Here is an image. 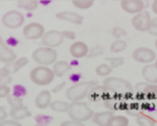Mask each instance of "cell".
<instances>
[{"label": "cell", "instance_id": "b9f144b4", "mask_svg": "<svg viewBox=\"0 0 157 126\" xmlns=\"http://www.w3.org/2000/svg\"><path fill=\"white\" fill-rule=\"evenodd\" d=\"M62 33V35L64 37V38H67V40H75L76 38V33L75 32H73V31H63L61 32Z\"/></svg>", "mask_w": 157, "mask_h": 126}, {"label": "cell", "instance_id": "e0dca14e", "mask_svg": "<svg viewBox=\"0 0 157 126\" xmlns=\"http://www.w3.org/2000/svg\"><path fill=\"white\" fill-rule=\"evenodd\" d=\"M51 103V92L48 90H42L37 94L34 100V104L38 109L47 108Z\"/></svg>", "mask_w": 157, "mask_h": 126}, {"label": "cell", "instance_id": "4316f807", "mask_svg": "<svg viewBox=\"0 0 157 126\" xmlns=\"http://www.w3.org/2000/svg\"><path fill=\"white\" fill-rule=\"evenodd\" d=\"M142 110L144 109H142L141 105L139 103H131V104H128L126 112L128 114H130L131 116H135L136 117L137 114L142 112Z\"/></svg>", "mask_w": 157, "mask_h": 126}, {"label": "cell", "instance_id": "ac0fdd59", "mask_svg": "<svg viewBox=\"0 0 157 126\" xmlns=\"http://www.w3.org/2000/svg\"><path fill=\"white\" fill-rule=\"evenodd\" d=\"M141 75L145 82L150 84H157V67L155 64H147L141 70Z\"/></svg>", "mask_w": 157, "mask_h": 126}, {"label": "cell", "instance_id": "603a6c76", "mask_svg": "<svg viewBox=\"0 0 157 126\" xmlns=\"http://www.w3.org/2000/svg\"><path fill=\"white\" fill-rule=\"evenodd\" d=\"M136 122L139 126H156V120L144 111L136 116Z\"/></svg>", "mask_w": 157, "mask_h": 126}, {"label": "cell", "instance_id": "ba28073f", "mask_svg": "<svg viewBox=\"0 0 157 126\" xmlns=\"http://www.w3.org/2000/svg\"><path fill=\"white\" fill-rule=\"evenodd\" d=\"M44 33H45L44 26L37 22L29 23L23 29L24 37L29 41H34V40H38V38H41L44 35Z\"/></svg>", "mask_w": 157, "mask_h": 126}, {"label": "cell", "instance_id": "d6986e66", "mask_svg": "<svg viewBox=\"0 0 157 126\" xmlns=\"http://www.w3.org/2000/svg\"><path fill=\"white\" fill-rule=\"evenodd\" d=\"M9 115L12 119L20 121L32 116V112L27 106L23 105L20 106V108H11L9 110Z\"/></svg>", "mask_w": 157, "mask_h": 126}, {"label": "cell", "instance_id": "52a82bcc", "mask_svg": "<svg viewBox=\"0 0 157 126\" xmlns=\"http://www.w3.org/2000/svg\"><path fill=\"white\" fill-rule=\"evenodd\" d=\"M132 57L136 62L142 64H149L156 59V53L153 49L148 47L140 46L137 47L132 52Z\"/></svg>", "mask_w": 157, "mask_h": 126}, {"label": "cell", "instance_id": "9a60e30c", "mask_svg": "<svg viewBox=\"0 0 157 126\" xmlns=\"http://www.w3.org/2000/svg\"><path fill=\"white\" fill-rule=\"evenodd\" d=\"M69 52H70V54L74 58H76V59H80V58L87 56L88 52H90V48H88V46L86 42L78 41L73 42L70 45Z\"/></svg>", "mask_w": 157, "mask_h": 126}, {"label": "cell", "instance_id": "8d00e7d4", "mask_svg": "<svg viewBox=\"0 0 157 126\" xmlns=\"http://www.w3.org/2000/svg\"><path fill=\"white\" fill-rule=\"evenodd\" d=\"M11 93V89L8 86H1L0 85V98L6 99L7 96Z\"/></svg>", "mask_w": 157, "mask_h": 126}, {"label": "cell", "instance_id": "2e32d148", "mask_svg": "<svg viewBox=\"0 0 157 126\" xmlns=\"http://www.w3.org/2000/svg\"><path fill=\"white\" fill-rule=\"evenodd\" d=\"M55 17L58 20L61 21H66L69 23L75 24V25H82L83 18L82 15H80L77 12H73V11H61L58 12Z\"/></svg>", "mask_w": 157, "mask_h": 126}, {"label": "cell", "instance_id": "8fae6325", "mask_svg": "<svg viewBox=\"0 0 157 126\" xmlns=\"http://www.w3.org/2000/svg\"><path fill=\"white\" fill-rule=\"evenodd\" d=\"M150 20V14L147 11H141L137 14H135V16L132 18V25L136 31L146 32Z\"/></svg>", "mask_w": 157, "mask_h": 126}, {"label": "cell", "instance_id": "74e56055", "mask_svg": "<svg viewBox=\"0 0 157 126\" xmlns=\"http://www.w3.org/2000/svg\"><path fill=\"white\" fill-rule=\"evenodd\" d=\"M103 52V48L101 45H96L94 47H92V49L90 50V54H87L88 57H94V56H97L101 54V53Z\"/></svg>", "mask_w": 157, "mask_h": 126}, {"label": "cell", "instance_id": "4dcf8cb0", "mask_svg": "<svg viewBox=\"0 0 157 126\" xmlns=\"http://www.w3.org/2000/svg\"><path fill=\"white\" fill-rule=\"evenodd\" d=\"M106 60L109 62L108 65H109L112 69H115L117 67L122 66L125 62L124 58H122V57H108L106 58Z\"/></svg>", "mask_w": 157, "mask_h": 126}, {"label": "cell", "instance_id": "f546056e", "mask_svg": "<svg viewBox=\"0 0 157 126\" xmlns=\"http://www.w3.org/2000/svg\"><path fill=\"white\" fill-rule=\"evenodd\" d=\"M6 100L10 108H20V106L24 105V100L23 98H20V96H16L10 94L6 98Z\"/></svg>", "mask_w": 157, "mask_h": 126}, {"label": "cell", "instance_id": "e575fe53", "mask_svg": "<svg viewBox=\"0 0 157 126\" xmlns=\"http://www.w3.org/2000/svg\"><path fill=\"white\" fill-rule=\"evenodd\" d=\"M112 36L114 37L116 40H119V38L126 37L127 36V32L125 29L120 28V27H115L112 30Z\"/></svg>", "mask_w": 157, "mask_h": 126}, {"label": "cell", "instance_id": "7bdbcfd3", "mask_svg": "<svg viewBox=\"0 0 157 126\" xmlns=\"http://www.w3.org/2000/svg\"><path fill=\"white\" fill-rule=\"evenodd\" d=\"M8 118V111L6 109V106L0 105V120H6Z\"/></svg>", "mask_w": 157, "mask_h": 126}, {"label": "cell", "instance_id": "1f68e13d", "mask_svg": "<svg viewBox=\"0 0 157 126\" xmlns=\"http://www.w3.org/2000/svg\"><path fill=\"white\" fill-rule=\"evenodd\" d=\"M38 5L39 2L37 0H29V1L24 2L23 4H20V6L27 11H34L38 7Z\"/></svg>", "mask_w": 157, "mask_h": 126}, {"label": "cell", "instance_id": "7402d4cb", "mask_svg": "<svg viewBox=\"0 0 157 126\" xmlns=\"http://www.w3.org/2000/svg\"><path fill=\"white\" fill-rule=\"evenodd\" d=\"M142 99L147 100H157V84L147 83L141 94H136Z\"/></svg>", "mask_w": 157, "mask_h": 126}, {"label": "cell", "instance_id": "8992f818", "mask_svg": "<svg viewBox=\"0 0 157 126\" xmlns=\"http://www.w3.org/2000/svg\"><path fill=\"white\" fill-rule=\"evenodd\" d=\"M2 24L8 29H18L25 23V16L22 12L17 10H10L2 16Z\"/></svg>", "mask_w": 157, "mask_h": 126}, {"label": "cell", "instance_id": "7c38bea8", "mask_svg": "<svg viewBox=\"0 0 157 126\" xmlns=\"http://www.w3.org/2000/svg\"><path fill=\"white\" fill-rule=\"evenodd\" d=\"M113 94L110 93L104 86H100V85H95L93 86L92 88L90 90L87 94V98L90 101H93V103H96V101L99 100H105L106 99H108L109 96H111Z\"/></svg>", "mask_w": 157, "mask_h": 126}, {"label": "cell", "instance_id": "7a4b0ae2", "mask_svg": "<svg viewBox=\"0 0 157 126\" xmlns=\"http://www.w3.org/2000/svg\"><path fill=\"white\" fill-rule=\"evenodd\" d=\"M68 114L70 118L73 120L80 121V122H85L92 118L93 110L88 106L86 103H83L82 100L78 101H71L69 104Z\"/></svg>", "mask_w": 157, "mask_h": 126}, {"label": "cell", "instance_id": "44dd1931", "mask_svg": "<svg viewBox=\"0 0 157 126\" xmlns=\"http://www.w3.org/2000/svg\"><path fill=\"white\" fill-rule=\"evenodd\" d=\"M113 115H114V111L105 110V111H100V112L94 113L91 119L93 121V123L96 124L97 126H107L110 118Z\"/></svg>", "mask_w": 157, "mask_h": 126}, {"label": "cell", "instance_id": "5bb4252c", "mask_svg": "<svg viewBox=\"0 0 157 126\" xmlns=\"http://www.w3.org/2000/svg\"><path fill=\"white\" fill-rule=\"evenodd\" d=\"M123 11L129 14H137L144 9V2L141 0H123L120 3Z\"/></svg>", "mask_w": 157, "mask_h": 126}, {"label": "cell", "instance_id": "db71d44e", "mask_svg": "<svg viewBox=\"0 0 157 126\" xmlns=\"http://www.w3.org/2000/svg\"><path fill=\"white\" fill-rule=\"evenodd\" d=\"M20 1H25V0H20Z\"/></svg>", "mask_w": 157, "mask_h": 126}, {"label": "cell", "instance_id": "ee69618b", "mask_svg": "<svg viewBox=\"0 0 157 126\" xmlns=\"http://www.w3.org/2000/svg\"><path fill=\"white\" fill-rule=\"evenodd\" d=\"M146 84H147V82H139V83H137V84L136 85V94H141Z\"/></svg>", "mask_w": 157, "mask_h": 126}, {"label": "cell", "instance_id": "cb8c5ba5", "mask_svg": "<svg viewBox=\"0 0 157 126\" xmlns=\"http://www.w3.org/2000/svg\"><path fill=\"white\" fill-rule=\"evenodd\" d=\"M69 103L65 100H53L50 103V105L49 108H51V110L55 111V112H59V113H64V112H68V109H69Z\"/></svg>", "mask_w": 157, "mask_h": 126}, {"label": "cell", "instance_id": "d6a6232c", "mask_svg": "<svg viewBox=\"0 0 157 126\" xmlns=\"http://www.w3.org/2000/svg\"><path fill=\"white\" fill-rule=\"evenodd\" d=\"M13 95L16 96H20V98H23L27 95V90L23 85H15L13 88Z\"/></svg>", "mask_w": 157, "mask_h": 126}, {"label": "cell", "instance_id": "f1b7e54d", "mask_svg": "<svg viewBox=\"0 0 157 126\" xmlns=\"http://www.w3.org/2000/svg\"><path fill=\"white\" fill-rule=\"evenodd\" d=\"M72 3H73V5L78 9L86 10V9H90V7H92L94 1H93V0H73Z\"/></svg>", "mask_w": 157, "mask_h": 126}, {"label": "cell", "instance_id": "d4e9b609", "mask_svg": "<svg viewBox=\"0 0 157 126\" xmlns=\"http://www.w3.org/2000/svg\"><path fill=\"white\" fill-rule=\"evenodd\" d=\"M129 118L124 115H113L107 126H129Z\"/></svg>", "mask_w": 157, "mask_h": 126}, {"label": "cell", "instance_id": "681fc988", "mask_svg": "<svg viewBox=\"0 0 157 126\" xmlns=\"http://www.w3.org/2000/svg\"><path fill=\"white\" fill-rule=\"evenodd\" d=\"M154 45H155V47L157 48V40H155V42H154Z\"/></svg>", "mask_w": 157, "mask_h": 126}, {"label": "cell", "instance_id": "30bf717a", "mask_svg": "<svg viewBox=\"0 0 157 126\" xmlns=\"http://www.w3.org/2000/svg\"><path fill=\"white\" fill-rule=\"evenodd\" d=\"M29 62V58L26 56L17 58V59L13 62L4 64L2 68H0V75L1 74H16L23 68V67L28 65Z\"/></svg>", "mask_w": 157, "mask_h": 126}, {"label": "cell", "instance_id": "f5cc1de1", "mask_svg": "<svg viewBox=\"0 0 157 126\" xmlns=\"http://www.w3.org/2000/svg\"><path fill=\"white\" fill-rule=\"evenodd\" d=\"M34 126H42V125H39V124H36V125H34Z\"/></svg>", "mask_w": 157, "mask_h": 126}, {"label": "cell", "instance_id": "83f0119b", "mask_svg": "<svg viewBox=\"0 0 157 126\" xmlns=\"http://www.w3.org/2000/svg\"><path fill=\"white\" fill-rule=\"evenodd\" d=\"M111 72H112V68L108 64H106V63L99 64L95 68V74L99 77H108Z\"/></svg>", "mask_w": 157, "mask_h": 126}, {"label": "cell", "instance_id": "60d3db41", "mask_svg": "<svg viewBox=\"0 0 157 126\" xmlns=\"http://www.w3.org/2000/svg\"><path fill=\"white\" fill-rule=\"evenodd\" d=\"M60 126H86L82 122H80V121H77V120H67V121H64L60 124Z\"/></svg>", "mask_w": 157, "mask_h": 126}, {"label": "cell", "instance_id": "9c48e42d", "mask_svg": "<svg viewBox=\"0 0 157 126\" xmlns=\"http://www.w3.org/2000/svg\"><path fill=\"white\" fill-rule=\"evenodd\" d=\"M41 41L44 46L54 48L62 45L64 41V37L60 31L50 30L44 33L43 37H41Z\"/></svg>", "mask_w": 157, "mask_h": 126}, {"label": "cell", "instance_id": "6da1fadb", "mask_svg": "<svg viewBox=\"0 0 157 126\" xmlns=\"http://www.w3.org/2000/svg\"><path fill=\"white\" fill-rule=\"evenodd\" d=\"M103 86L110 93L121 96H132L134 94V87L130 82L118 77H106L103 80Z\"/></svg>", "mask_w": 157, "mask_h": 126}, {"label": "cell", "instance_id": "484cf974", "mask_svg": "<svg viewBox=\"0 0 157 126\" xmlns=\"http://www.w3.org/2000/svg\"><path fill=\"white\" fill-rule=\"evenodd\" d=\"M127 48V41L125 40H116L110 45V51L112 53H120Z\"/></svg>", "mask_w": 157, "mask_h": 126}, {"label": "cell", "instance_id": "277c9868", "mask_svg": "<svg viewBox=\"0 0 157 126\" xmlns=\"http://www.w3.org/2000/svg\"><path fill=\"white\" fill-rule=\"evenodd\" d=\"M54 78H55V75L52 69L49 68L48 66L38 65L29 72V79L36 86H47L52 83Z\"/></svg>", "mask_w": 157, "mask_h": 126}, {"label": "cell", "instance_id": "836d02e7", "mask_svg": "<svg viewBox=\"0 0 157 126\" xmlns=\"http://www.w3.org/2000/svg\"><path fill=\"white\" fill-rule=\"evenodd\" d=\"M146 32H148L152 36L157 37V17H155V18L151 19V20H150Z\"/></svg>", "mask_w": 157, "mask_h": 126}, {"label": "cell", "instance_id": "f35d334b", "mask_svg": "<svg viewBox=\"0 0 157 126\" xmlns=\"http://www.w3.org/2000/svg\"><path fill=\"white\" fill-rule=\"evenodd\" d=\"M0 126H23V125L20 123L19 121H17V120H14V119H6V120L1 121V123H0Z\"/></svg>", "mask_w": 157, "mask_h": 126}, {"label": "cell", "instance_id": "3957f363", "mask_svg": "<svg viewBox=\"0 0 157 126\" xmlns=\"http://www.w3.org/2000/svg\"><path fill=\"white\" fill-rule=\"evenodd\" d=\"M97 85L96 81H82L69 87L66 91V96L70 101L82 100L87 96L90 90Z\"/></svg>", "mask_w": 157, "mask_h": 126}, {"label": "cell", "instance_id": "f6af8a7d", "mask_svg": "<svg viewBox=\"0 0 157 126\" xmlns=\"http://www.w3.org/2000/svg\"><path fill=\"white\" fill-rule=\"evenodd\" d=\"M65 86H66V83H65V82H63V83L57 85L56 87H54V88L51 90V92H52V93H55L56 94V93H58V92H60Z\"/></svg>", "mask_w": 157, "mask_h": 126}, {"label": "cell", "instance_id": "f907efd6", "mask_svg": "<svg viewBox=\"0 0 157 126\" xmlns=\"http://www.w3.org/2000/svg\"><path fill=\"white\" fill-rule=\"evenodd\" d=\"M154 64H155V66L157 67V58H156V59H155V63H154Z\"/></svg>", "mask_w": 157, "mask_h": 126}, {"label": "cell", "instance_id": "11a10c76", "mask_svg": "<svg viewBox=\"0 0 157 126\" xmlns=\"http://www.w3.org/2000/svg\"><path fill=\"white\" fill-rule=\"evenodd\" d=\"M0 1H4V0H0Z\"/></svg>", "mask_w": 157, "mask_h": 126}, {"label": "cell", "instance_id": "c3c4849f", "mask_svg": "<svg viewBox=\"0 0 157 126\" xmlns=\"http://www.w3.org/2000/svg\"><path fill=\"white\" fill-rule=\"evenodd\" d=\"M141 1H152V2H153V1H155V0H141Z\"/></svg>", "mask_w": 157, "mask_h": 126}, {"label": "cell", "instance_id": "ffe728a7", "mask_svg": "<svg viewBox=\"0 0 157 126\" xmlns=\"http://www.w3.org/2000/svg\"><path fill=\"white\" fill-rule=\"evenodd\" d=\"M52 71L55 77H63L66 73L70 72L72 69V65L68 61L65 60H58L55 61V63H53Z\"/></svg>", "mask_w": 157, "mask_h": 126}, {"label": "cell", "instance_id": "5b68a950", "mask_svg": "<svg viewBox=\"0 0 157 126\" xmlns=\"http://www.w3.org/2000/svg\"><path fill=\"white\" fill-rule=\"evenodd\" d=\"M58 53L55 50V48L41 46L36 48L32 53L33 60L37 63L38 65L49 66L57 61Z\"/></svg>", "mask_w": 157, "mask_h": 126}, {"label": "cell", "instance_id": "816d5d0a", "mask_svg": "<svg viewBox=\"0 0 157 126\" xmlns=\"http://www.w3.org/2000/svg\"><path fill=\"white\" fill-rule=\"evenodd\" d=\"M111 1H120L121 2V1H123V0H111Z\"/></svg>", "mask_w": 157, "mask_h": 126}, {"label": "cell", "instance_id": "ab89813d", "mask_svg": "<svg viewBox=\"0 0 157 126\" xmlns=\"http://www.w3.org/2000/svg\"><path fill=\"white\" fill-rule=\"evenodd\" d=\"M48 117H49V116H47V115L39 114V115H36V120L37 121L39 125H41L42 121H44V125H45V124H48L51 121V117L50 118H48Z\"/></svg>", "mask_w": 157, "mask_h": 126}, {"label": "cell", "instance_id": "d590c367", "mask_svg": "<svg viewBox=\"0 0 157 126\" xmlns=\"http://www.w3.org/2000/svg\"><path fill=\"white\" fill-rule=\"evenodd\" d=\"M11 74H1L0 75V85L1 86H8L12 82Z\"/></svg>", "mask_w": 157, "mask_h": 126}, {"label": "cell", "instance_id": "7dc6e473", "mask_svg": "<svg viewBox=\"0 0 157 126\" xmlns=\"http://www.w3.org/2000/svg\"><path fill=\"white\" fill-rule=\"evenodd\" d=\"M49 1H71V0H49Z\"/></svg>", "mask_w": 157, "mask_h": 126}, {"label": "cell", "instance_id": "bcb514c9", "mask_svg": "<svg viewBox=\"0 0 157 126\" xmlns=\"http://www.w3.org/2000/svg\"><path fill=\"white\" fill-rule=\"evenodd\" d=\"M151 10L153 11L154 14H156V15H157V0H155V1L152 2V4H151Z\"/></svg>", "mask_w": 157, "mask_h": 126}, {"label": "cell", "instance_id": "4fadbf2b", "mask_svg": "<svg viewBox=\"0 0 157 126\" xmlns=\"http://www.w3.org/2000/svg\"><path fill=\"white\" fill-rule=\"evenodd\" d=\"M17 59V54L0 37V62L7 64Z\"/></svg>", "mask_w": 157, "mask_h": 126}]
</instances>
